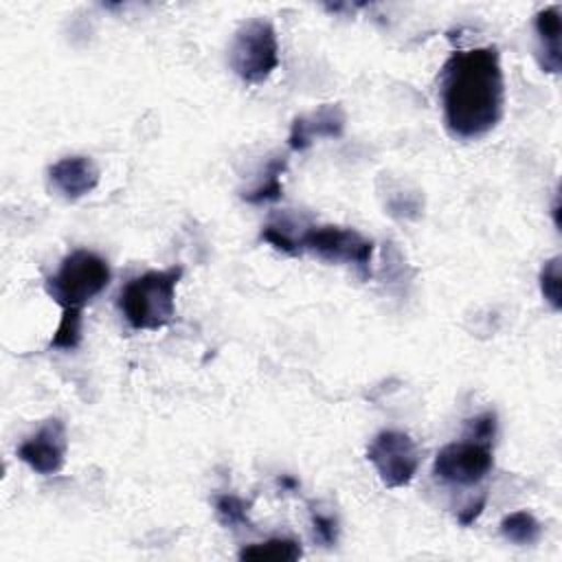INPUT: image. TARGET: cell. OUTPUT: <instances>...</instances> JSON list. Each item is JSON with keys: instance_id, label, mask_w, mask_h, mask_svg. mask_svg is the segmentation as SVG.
<instances>
[{"instance_id": "1", "label": "cell", "mask_w": 562, "mask_h": 562, "mask_svg": "<svg viewBox=\"0 0 562 562\" xmlns=\"http://www.w3.org/2000/svg\"><path fill=\"white\" fill-rule=\"evenodd\" d=\"M443 125L452 138L476 140L503 119L505 79L496 46L454 50L441 68Z\"/></svg>"}, {"instance_id": "2", "label": "cell", "mask_w": 562, "mask_h": 562, "mask_svg": "<svg viewBox=\"0 0 562 562\" xmlns=\"http://www.w3.org/2000/svg\"><path fill=\"white\" fill-rule=\"evenodd\" d=\"M184 268L147 270L119 292V310L132 329H162L176 314V288Z\"/></svg>"}, {"instance_id": "3", "label": "cell", "mask_w": 562, "mask_h": 562, "mask_svg": "<svg viewBox=\"0 0 562 562\" xmlns=\"http://www.w3.org/2000/svg\"><path fill=\"white\" fill-rule=\"evenodd\" d=\"M110 277V266L103 257L79 248L61 259L59 270L44 281V288L61 310H83L88 301L108 288Z\"/></svg>"}, {"instance_id": "4", "label": "cell", "mask_w": 562, "mask_h": 562, "mask_svg": "<svg viewBox=\"0 0 562 562\" xmlns=\"http://www.w3.org/2000/svg\"><path fill=\"white\" fill-rule=\"evenodd\" d=\"M228 64L246 83H263L279 66V42L268 20L244 22L231 42Z\"/></svg>"}, {"instance_id": "5", "label": "cell", "mask_w": 562, "mask_h": 562, "mask_svg": "<svg viewBox=\"0 0 562 562\" xmlns=\"http://www.w3.org/2000/svg\"><path fill=\"white\" fill-rule=\"evenodd\" d=\"M296 246L299 252H312L323 261L353 266L362 279L371 277L373 241L353 228L310 226L296 237Z\"/></svg>"}, {"instance_id": "6", "label": "cell", "mask_w": 562, "mask_h": 562, "mask_svg": "<svg viewBox=\"0 0 562 562\" xmlns=\"http://www.w3.org/2000/svg\"><path fill=\"white\" fill-rule=\"evenodd\" d=\"M494 468L492 441L463 432L459 441L446 443L432 463V474L448 485H474Z\"/></svg>"}, {"instance_id": "7", "label": "cell", "mask_w": 562, "mask_h": 562, "mask_svg": "<svg viewBox=\"0 0 562 562\" xmlns=\"http://www.w3.org/2000/svg\"><path fill=\"white\" fill-rule=\"evenodd\" d=\"M367 459L375 468L382 485L395 490L406 487L419 470V448L415 439L402 430H382L367 448Z\"/></svg>"}, {"instance_id": "8", "label": "cell", "mask_w": 562, "mask_h": 562, "mask_svg": "<svg viewBox=\"0 0 562 562\" xmlns=\"http://www.w3.org/2000/svg\"><path fill=\"white\" fill-rule=\"evenodd\" d=\"M66 450H68L66 424L59 417H50L31 437H26L20 443L18 457L33 472L50 476L61 472L66 463Z\"/></svg>"}, {"instance_id": "9", "label": "cell", "mask_w": 562, "mask_h": 562, "mask_svg": "<svg viewBox=\"0 0 562 562\" xmlns=\"http://www.w3.org/2000/svg\"><path fill=\"white\" fill-rule=\"evenodd\" d=\"M345 132V112L338 103H325L307 116H296L290 127L288 145L292 151H305L316 138H340Z\"/></svg>"}, {"instance_id": "10", "label": "cell", "mask_w": 562, "mask_h": 562, "mask_svg": "<svg viewBox=\"0 0 562 562\" xmlns=\"http://www.w3.org/2000/svg\"><path fill=\"white\" fill-rule=\"evenodd\" d=\"M48 182L64 200L75 202L97 189L99 167L88 156H66L48 169Z\"/></svg>"}, {"instance_id": "11", "label": "cell", "mask_w": 562, "mask_h": 562, "mask_svg": "<svg viewBox=\"0 0 562 562\" xmlns=\"http://www.w3.org/2000/svg\"><path fill=\"white\" fill-rule=\"evenodd\" d=\"M533 29L538 35V64L544 72L558 75L562 68L560 55V7L549 4L536 13Z\"/></svg>"}, {"instance_id": "12", "label": "cell", "mask_w": 562, "mask_h": 562, "mask_svg": "<svg viewBox=\"0 0 562 562\" xmlns=\"http://www.w3.org/2000/svg\"><path fill=\"white\" fill-rule=\"evenodd\" d=\"M303 555L301 542L294 538H270L266 542L248 544L239 551V560L252 562H294Z\"/></svg>"}, {"instance_id": "13", "label": "cell", "mask_w": 562, "mask_h": 562, "mask_svg": "<svg viewBox=\"0 0 562 562\" xmlns=\"http://www.w3.org/2000/svg\"><path fill=\"white\" fill-rule=\"evenodd\" d=\"M501 536L520 547L536 544L542 536V525L538 522V518L531 512L518 509V512L507 514L501 520Z\"/></svg>"}, {"instance_id": "14", "label": "cell", "mask_w": 562, "mask_h": 562, "mask_svg": "<svg viewBox=\"0 0 562 562\" xmlns=\"http://www.w3.org/2000/svg\"><path fill=\"white\" fill-rule=\"evenodd\" d=\"M288 167V158L285 156H277L266 165V173L263 180L248 193H244V200L250 204H261V202H272L279 200L283 193V184H281V176L285 173Z\"/></svg>"}, {"instance_id": "15", "label": "cell", "mask_w": 562, "mask_h": 562, "mask_svg": "<svg viewBox=\"0 0 562 562\" xmlns=\"http://www.w3.org/2000/svg\"><path fill=\"white\" fill-rule=\"evenodd\" d=\"M81 312L83 310H75V307H66L61 310V318L59 325L48 342L50 349H61V351H72L79 347L81 342Z\"/></svg>"}, {"instance_id": "16", "label": "cell", "mask_w": 562, "mask_h": 562, "mask_svg": "<svg viewBox=\"0 0 562 562\" xmlns=\"http://www.w3.org/2000/svg\"><path fill=\"white\" fill-rule=\"evenodd\" d=\"M248 509H250V503L239 498V496H235V494H222L215 501V512H217L220 522L224 527H231V529L250 527Z\"/></svg>"}, {"instance_id": "17", "label": "cell", "mask_w": 562, "mask_h": 562, "mask_svg": "<svg viewBox=\"0 0 562 562\" xmlns=\"http://www.w3.org/2000/svg\"><path fill=\"white\" fill-rule=\"evenodd\" d=\"M560 257H551L544 261L542 270H540V292L544 296V301L558 312L562 307V299H560Z\"/></svg>"}, {"instance_id": "18", "label": "cell", "mask_w": 562, "mask_h": 562, "mask_svg": "<svg viewBox=\"0 0 562 562\" xmlns=\"http://www.w3.org/2000/svg\"><path fill=\"white\" fill-rule=\"evenodd\" d=\"M312 531L314 540H318L325 547H334L338 540V520L329 514L312 509Z\"/></svg>"}, {"instance_id": "19", "label": "cell", "mask_w": 562, "mask_h": 562, "mask_svg": "<svg viewBox=\"0 0 562 562\" xmlns=\"http://www.w3.org/2000/svg\"><path fill=\"white\" fill-rule=\"evenodd\" d=\"M468 435L472 437H479V439H487V441H494L496 437V413L492 411H485L481 415H474L465 422V430Z\"/></svg>"}, {"instance_id": "20", "label": "cell", "mask_w": 562, "mask_h": 562, "mask_svg": "<svg viewBox=\"0 0 562 562\" xmlns=\"http://www.w3.org/2000/svg\"><path fill=\"white\" fill-rule=\"evenodd\" d=\"M485 505H487V492H481L472 503H468L463 509H459L457 522H459L461 527H470V525L483 514Z\"/></svg>"}, {"instance_id": "21", "label": "cell", "mask_w": 562, "mask_h": 562, "mask_svg": "<svg viewBox=\"0 0 562 562\" xmlns=\"http://www.w3.org/2000/svg\"><path fill=\"white\" fill-rule=\"evenodd\" d=\"M279 483H281V485H285V487H296V481H294V479H290V476H281V479H279Z\"/></svg>"}]
</instances>
